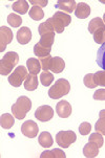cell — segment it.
<instances>
[{"label": "cell", "instance_id": "37", "mask_svg": "<svg viewBox=\"0 0 105 158\" xmlns=\"http://www.w3.org/2000/svg\"><path fill=\"white\" fill-rule=\"evenodd\" d=\"M93 98L96 101H105V89H98L94 93Z\"/></svg>", "mask_w": 105, "mask_h": 158}, {"label": "cell", "instance_id": "39", "mask_svg": "<svg viewBox=\"0 0 105 158\" xmlns=\"http://www.w3.org/2000/svg\"><path fill=\"white\" fill-rule=\"evenodd\" d=\"M103 22L105 23V13H104V16H103Z\"/></svg>", "mask_w": 105, "mask_h": 158}, {"label": "cell", "instance_id": "34", "mask_svg": "<svg viewBox=\"0 0 105 158\" xmlns=\"http://www.w3.org/2000/svg\"><path fill=\"white\" fill-rule=\"evenodd\" d=\"M83 83H84V85L87 88H96V87H98V86H97V84L95 83V80H94V73L86 74V76L84 77V79H83Z\"/></svg>", "mask_w": 105, "mask_h": 158}, {"label": "cell", "instance_id": "23", "mask_svg": "<svg viewBox=\"0 0 105 158\" xmlns=\"http://www.w3.org/2000/svg\"><path fill=\"white\" fill-rule=\"evenodd\" d=\"M96 132L100 133L102 135H105V109L99 112V119L96 123Z\"/></svg>", "mask_w": 105, "mask_h": 158}, {"label": "cell", "instance_id": "2", "mask_svg": "<svg viewBox=\"0 0 105 158\" xmlns=\"http://www.w3.org/2000/svg\"><path fill=\"white\" fill-rule=\"evenodd\" d=\"M71 90V84L65 79H59L48 90V96L53 100H58L62 96L68 94Z\"/></svg>", "mask_w": 105, "mask_h": 158}, {"label": "cell", "instance_id": "33", "mask_svg": "<svg viewBox=\"0 0 105 158\" xmlns=\"http://www.w3.org/2000/svg\"><path fill=\"white\" fill-rule=\"evenodd\" d=\"M94 80L97 86L105 87V71H97L96 73H94Z\"/></svg>", "mask_w": 105, "mask_h": 158}, {"label": "cell", "instance_id": "21", "mask_svg": "<svg viewBox=\"0 0 105 158\" xmlns=\"http://www.w3.org/2000/svg\"><path fill=\"white\" fill-rule=\"evenodd\" d=\"M66 154L61 149H54L50 151H44L40 155V158H65Z\"/></svg>", "mask_w": 105, "mask_h": 158}, {"label": "cell", "instance_id": "22", "mask_svg": "<svg viewBox=\"0 0 105 158\" xmlns=\"http://www.w3.org/2000/svg\"><path fill=\"white\" fill-rule=\"evenodd\" d=\"M50 52H52V48L42 46V45L40 44L39 42H38V43L35 44V46H34V53L39 59L45 58V57H47V56H50Z\"/></svg>", "mask_w": 105, "mask_h": 158}, {"label": "cell", "instance_id": "26", "mask_svg": "<svg viewBox=\"0 0 105 158\" xmlns=\"http://www.w3.org/2000/svg\"><path fill=\"white\" fill-rule=\"evenodd\" d=\"M97 64L105 71V43L102 44V46L99 48L97 52Z\"/></svg>", "mask_w": 105, "mask_h": 158}, {"label": "cell", "instance_id": "28", "mask_svg": "<svg viewBox=\"0 0 105 158\" xmlns=\"http://www.w3.org/2000/svg\"><path fill=\"white\" fill-rule=\"evenodd\" d=\"M28 14H29V17L35 21H39L44 17V13H43L41 7H39V6H33L29 10Z\"/></svg>", "mask_w": 105, "mask_h": 158}, {"label": "cell", "instance_id": "15", "mask_svg": "<svg viewBox=\"0 0 105 158\" xmlns=\"http://www.w3.org/2000/svg\"><path fill=\"white\" fill-rule=\"evenodd\" d=\"M26 66H28V70L29 72V74H34V76H37L40 72V69H42L41 63L36 58H29L26 61Z\"/></svg>", "mask_w": 105, "mask_h": 158}, {"label": "cell", "instance_id": "25", "mask_svg": "<svg viewBox=\"0 0 105 158\" xmlns=\"http://www.w3.org/2000/svg\"><path fill=\"white\" fill-rule=\"evenodd\" d=\"M54 40H55V31H53V33H47V34H44V35H42V36H40L39 43L41 44L42 46L52 48L54 44Z\"/></svg>", "mask_w": 105, "mask_h": 158}, {"label": "cell", "instance_id": "13", "mask_svg": "<svg viewBox=\"0 0 105 158\" xmlns=\"http://www.w3.org/2000/svg\"><path fill=\"white\" fill-rule=\"evenodd\" d=\"M90 15V6L86 4L85 2H80L77 4V7L75 10V16L79 19H85Z\"/></svg>", "mask_w": 105, "mask_h": 158}, {"label": "cell", "instance_id": "19", "mask_svg": "<svg viewBox=\"0 0 105 158\" xmlns=\"http://www.w3.org/2000/svg\"><path fill=\"white\" fill-rule=\"evenodd\" d=\"M15 124V119H14V115L10 114V113H3L0 117V125L3 129L9 130L14 126Z\"/></svg>", "mask_w": 105, "mask_h": 158}, {"label": "cell", "instance_id": "30", "mask_svg": "<svg viewBox=\"0 0 105 158\" xmlns=\"http://www.w3.org/2000/svg\"><path fill=\"white\" fill-rule=\"evenodd\" d=\"M38 31H39V35L40 36H42V35L44 34H47V33H53L54 31V27L52 25V23H50V20H46V22H43L39 25L38 27Z\"/></svg>", "mask_w": 105, "mask_h": 158}, {"label": "cell", "instance_id": "5", "mask_svg": "<svg viewBox=\"0 0 105 158\" xmlns=\"http://www.w3.org/2000/svg\"><path fill=\"white\" fill-rule=\"evenodd\" d=\"M28 70L24 66H18L9 77V83L13 87H20L21 84L25 81L28 76Z\"/></svg>", "mask_w": 105, "mask_h": 158}, {"label": "cell", "instance_id": "8", "mask_svg": "<svg viewBox=\"0 0 105 158\" xmlns=\"http://www.w3.org/2000/svg\"><path fill=\"white\" fill-rule=\"evenodd\" d=\"M14 38L13 31L7 26H1L0 27V52H3L7 48V45L11 43Z\"/></svg>", "mask_w": 105, "mask_h": 158}, {"label": "cell", "instance_id": "4", "mask_svg": "<svg viewBox=\"0 0 105 158\" xmlns=\"http://www.w3.org/2000/svg\"><path fill=\"white\" fill-rule=\"evenodd\" d=\"M48 20L52 23L54 31L57 34H61L64 31V28L66 26H68L72 22V18L69 14L63 12H58L55 13L52 18H48Z\"/></svg>", "mask_w": 105, "mask_h": 158}, {"label": "cell", "instance_id": "10", "mask_svg": "<svg viewBox=\"0 0 105 158\" xmlns=\"http://www.w3.org/2000/svg\"><path fill=\"white\" fill-rule=\"evenodd\" d=\"M72 106L69 105V103L67 101H61L59 102L56 106V112H57L58 116L61 118H67L71 116L72 114Z\"/></svg>", "mask_w": 105, "mask_h": 158}, {"label": "cell", "instance_id": "17", "mask_svg": "<svg viewBox=\"0 0 105 158\" xmlns=\"http://www.w3.org/2000/svg\"><path fill=\"white\" fill-rule=\"evenodd\" d=\"M24 88H25L28 91H34L38 88L39 82H38V77L37 76H34V74H28L26 80L23 83Z\"/></svg>", "mask_w": 105, "mask_h": 158}, {"label": "cell", "instance_id": "3", "mask_svg": "<svg viewBox=\"0 0 105 158\" xmlns=\"http://www.w3.org/2000/svg\"><path fill=\"white\" fill-rule=\"evenodd\" d=\"M19 62V56L15 52H9L0 61V73L1 76H7L13 71V68Z\"/></svg>", "mask_w": 105, "mask_h": 158}, {"label": "cell", "instance_id": "32", "mask_svg": "<svg viewBox=\"0 0 105 158\" xmlns=\"http://www.w3.org/2000/svg\"><path fill=\"white\" fill-rule=\"evenodd\" d=\"M90 143H96L99 148H101V147L103 146V143H104L103 136H102V134H100V133H98V132L91 133L90 136Z\"/></svg>", "mask_w": 105, "mask_h": 158}, {"label": "cell", "instance_id": "35", "mask_svg": "<svg viewBox=\"0 0 105 158\" xmlns=\"http://www.w3.org/2000/svg\"><path fill=\"white\" fill-rule=\"evenodd\" d=\"M53 57L52 56H47L45 58H41L39 59L40 63H41V68L43 71H48L50 70V61H52Z\"/></svg>", "mask_w": 105, "mask_h": 158}, {"label": "cell", "instance_id": "14", "mask_svg": "<svg viewBox=\"0 0 105 158\" xmlns=\"http://www.w3.org/2000/svg\"><path fill=\"white\" fill-rule=\"evenodd\" d=\"M65 68V62L62 58L60 57H55L52 59L50 65V70L53 71L54 73H60L62 72Z\"/></svg>", "mask_w": 105, "mask_h": 158}, {"label": "cell", "instance_id": "11", "mask_svg": "<svg viewBox=\"0 0 105 158\" xmlns=\"http://www.w3.org/2000/svg\"><path fill=\"white\" fill-rule=\"evenodd\" d=\"M18 43L21 45H25L31 42L32 40V31L31 29L26 26H22L20 29H18L17 35H16Z\"/></svg>", "mask_w": 105, "mask_h": 158}, {"label": "cell", "instance_id": "1", "mask_svg": "<svg viewBox=\"0 0 105 158\" xmlns=\"http://www.w3.org/2000/svg\"><path fill=\"white\" fill-rule=\"evenodd\" d=\"M32 109V101L28 96H19L16 103L12 106V113L15 118L23 119L26 116V113Z\"/></svg>", "mask_w": 105, "mask_h": 158}, {"label": "cell", "instance_id": "18", "mask_svg": "<svg viewBox=\"0 0 105 158\" xmlns=\"http://www.w3.org/2000/svg\"><path fill=\"white\" fill-rule=\"evenodd\" d=\"M38 141L39 144L43 148H50L54 143L53 137L50 135V132H42L40 133L39 137H38Z\"/></svg>", "mask_w": 105, "mask_h": 158}, {"label": "cell", "instance_id": "38", "mask_svg": "<svg viewBox=\"0 0 105 158\" xmlns=\"http://www.w3.org/2000/svg\"><path fill=\"white\" fill-rule=\"evenodd\" d=\"M31 4H34V6H39V7H44L46 6L48 1L47 0H42V1H35V0H31L29 1Z\"/></svg>", "mask_w": 105, "mask_h": 158}, {"label": "cell", "instance_id": "12", "mask_svg": "<svg viewBox=\"0 0 105 158\" xmlns=\"http://www.w3.org/2000/svg\"><path fill=\"white\" fill-rule=\"evenodd\" d=\"M55 7L67 14V13L75 12V10L77 7V3L74 0H59L55 4Z\"/></svg>", "mask_w": 105, "mask_h": 158}, {"label": "cell", "instance_id": "6", "mask_svg": "<svg viewBox=\"0 0 105 158\" xmlns=\"http://www.w3.org/2000/svg\"><path fill=\"white\" fill-rule=\"evenodd\" d=\"M77 139L76 133L74 131H60L56 135V143L60 148H68Z\"/></svg>", "mask_w": 105, "mask_h": 158}, {"label": "cell", "instance_id": "27", "mask_svg": "<svg viewBox=\"0 0 105 158\" xmlns=\"http://www.w3.org/2000/svg\"><path fill=\"white\" fill-rule=\"evenodd\" d=\"M40 82L44 87H48L54 82V74L50 71H43L40 74Z\"/></svg>", "mask_w": 105, "mask_h": 158}, {"label": "cell", "instance_id": "31", "mask_svg": "<svg viewBox=\"0 0 105 158\" xmlns=\"http://www.w3.org/2000/svg\"><path fill=\"white\" fill-rule=\"evenodd\" d=\"M94 40L98 44H104L105 43V27L99 28L98 31L94 34Z\"/></svg>", "mask_w": 105, "mask_h": 158}, {"label": "cell", "instance_id": "20", "mask_svg": "<svg viewBox=\"0 0 105 158\" xmlns=\"http://www.w3.org/2000/svg\"><path fill=\"white\" fill-rule=\"evenodd\" d=\"M28 3L26 1H24V0H18V1L14 2L12 5L13 10L20 15L26 14L28 12Z\"/></svg>", "mask_w": 105, "mask_h": 158}, {"label": "cell", "instance_id": "7", "mask_svg": "<svg viewBox=\"0 0 105 158\" xmlns=\"http://www.w3.org/2000/svg\"><path fill=\"white\" fill-rule=\"evenodd\" d=\"M54 116V110L50 106L48 105H43L37 108V110L35 111V117L39 120V122L45 123L50 122Z\"/></svg>", "mask_w": 105, "mask_h": 158}, {"label": "cell", "instance_id": "24", "mask_svg": "<svg viewBox=\"0 0 105 158\" xmlns=\"http://www.w3.org/2000/svg\"><path fill=\"white\" fill-rule=\"evenodd\" d=\"M101 27H105V23L103 22V19H101V18H99V17L94 18V19L90 20V24H88V31L94 35Z\"/></svg>", "mask_w": 105, "mask_h": 158}, {"label": "cell", "instance_id": "16", "mask_svg": "<svg viewBox=\"0 0 105 158\" xmlns=\"http://www.w3.org/2000/svg\"><path fill=\"white\" fill-rule=\"evenodd\" d=\"M99 147L94 143H86L83 148V155L87 158H94L97 157L99 155Z\"/></svg>", "mask_w": 105, "mask_h": 158}, {"label": "cell", "instance_id": "29", "mask_svg": "<svg viewBox=\"0 0 105 158\" xmlns=\"http://www.w3.org/2000/svg\"><path fill=\"white\" fill-rule=\"evenodd\" d=\"M7 23L10 24L12 27H19L21 25V23H22V19H21V17L19 15L15 14V13H12V14H10L7 16Z\"/></svg>", "mask_w": 105, "mask_h": 158}, {"label": "cell", "instance_id": "36", "mask_svg": "<svg viewBox=\"0 0 105 158\" xmlns=\"http://www.w3.org/2000/svg\"><path fill=\"white\" fill-rule=\"evenodd\" d=\"M91 131V125L90 123L84 122L79 126V132L81 135H87Z\"/></svg>", "mask_w": 105, "mask_h": 158}, {"label": "cell", "instance_id": "9", "mask_svg": "<svg viewBox=\"0 0 105 158\" xmlns=\"http://www.w3.org/2000/svg\"><path fill=\"white\" fill-rule=\"evenodd\" d=\"M21 132L24 136L28 138H35L38 135L39 128L38 125L36 124L33 120H28V122H24L22 126H21Z\"/></svg>", "mask_w": 105, "mask_h": 158}]
</instances>
